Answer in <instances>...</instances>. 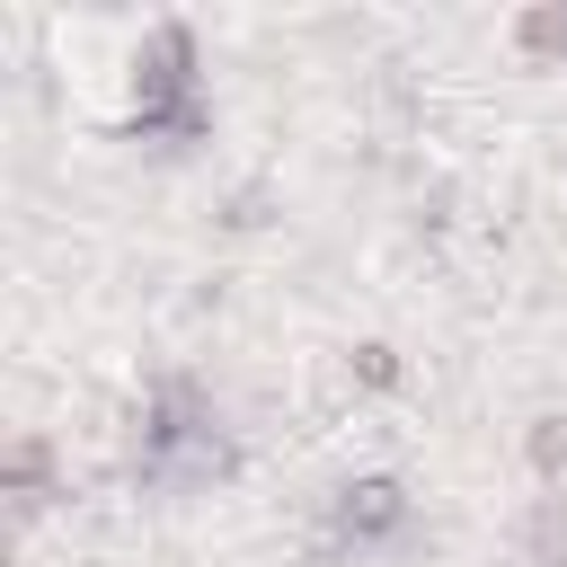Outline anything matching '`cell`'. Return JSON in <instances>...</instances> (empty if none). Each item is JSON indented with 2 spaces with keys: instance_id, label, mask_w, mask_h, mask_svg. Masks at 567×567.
<instances>
[{
  "instance_id": "6da1fadb",
  "label": "cell",
  "mask_w": 567,
  "mask_h": 567,
  "mask_svg": "<svg viewBox=\"0 0 567 567\" xmlns=\"http://www.w3.org/2000/svg\"><path fill=\"white\" fill-rule=\"evenodd\" d=\"M239 461H248V443H239L230 408L213 399V381H195V372L142 381V399L124 416V478L142 496H168V505L213 496V487L239 478Z\"/></svg>"
},
{
  "instance_id": "7a4b0ae2",
  "label": "cell",
  "mask_w": 567,
  "mask_h": 567,
  "mask_svg": "<svg viewBox=\"0 0 567 567\" xmlns=\"http://www.w3.org/2000/svg\"><path fill=\"white\" fill-rule=\"evenodd\" d=\"M416 549H425V505H416L408 470H354L310 514V558L319 567H408Z\"/></svg>"
},
{
  "instance_id": "3957f363",
  "label": "cell",
  "mask_w": 567,
  "mask_h": 567,
  "mask_svg": "<svg viewBox=\"0 0 567 567\" xmlns=\"http://www.w3.org/2000/svg\"><path fill=\"white\" fill-rule=\"evenodd\" d=\"M168 97H204V53L186 18H159L133 44V106H168Z\"/></svg>"
},
{
  "instance_id": "277c9868",
  "label": "cell",
  "mask_w": 567,
  "mask_h": 567,
  "mask_svg": "<svg viewBox=\"0 0 567 567\" xmlns=\"http://www.w3.org/2000/svg\"><path fill=\"white\" fill-rule=\"evenodd\" d=\"M0 496H9V523H18V532H27L44 505H62V496H71L62 452H53V434H44V425H18V434L0 443Z\"/></svg>"
},
{
  "instance_id": "5b68a950",
  "label": "cell",
  "mask_w": 567,
  "mask_h": 567,
  "mask_svg": "<svg viewBox=\"0 0 567 567\" xmlns=\"http://www.w3.org/2000/svg\"><path fill=\"white\" fill-rule=\"evenodd\" d=\"M124 142H142L159 159H195L213 142V89L204 97H168V106H133L124 115Z\"/></svg>"
},
{
  "instance_id": "8992f818",
  "label": "cell",
  "mask_w": 567,
  "mask_h": 567,
  "mask_svg": "<svg viewBox=\"0 0 567 567\" xmlns=\"http://www.w3.org/2000/svg\"><path fill=\"white\" fill-rule=\"evenodd\" d=\"M505 540H514V567H567V487H532Z\"/></svg>"
},
{
  "instance_id": "52a82bcc",
  "label": "cell",
  "mask_w": 567,
  "mask_h": 567,
  "mask_svg": "<svg viewBox=\"0 0 567 567\" xmlns=\"http://www.w3.org/2000/svg\"><path fill=\"white\" fill-rule=\"evenodd\" d=\"M514 53H523L532 71H558V62H567V0L523 9V18H514Z\"/></svg>"
},
{
  "instance_id": "ba28073f",
  "label": "cell",
  "mask_w": 567,
  "mask_h": 567,
  "mask_svg": "<svg viewBox=\"0 0 567 567\" xmlns=\"http://www.w3.org/2000/svg\"><path fill=\"white\" fill-rule=\"evenodd\" d=\"M523 461H532V487H567V408H540L523 425Z\"/></svg>"
},
{
  "instance_id": "9c48e42d",
  "label": "cell",
  "mask_w": 567,
  "mask_h": 567,
  "mask_svg": "<svg viewBox=\"0 0 567 567\" xmlns=\"http://www.w3.org/2000/svg\"><path fill=\"white\" fill-rule=\"evenodd\" d=\"M346 372H354L363 390H399V346H381V337H372V346H354V354H346Z\"/></svg>"
}]
</instances>
